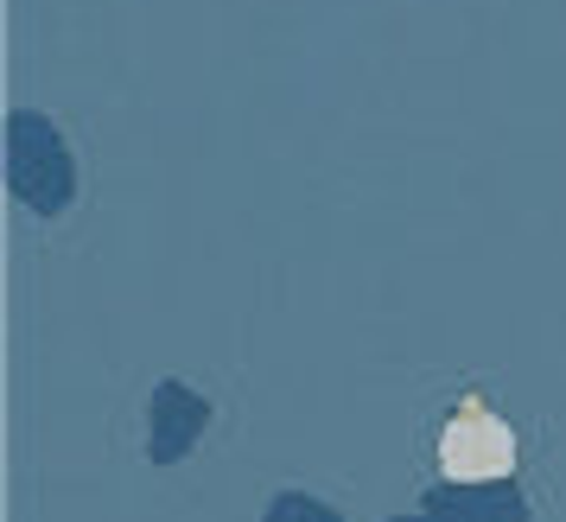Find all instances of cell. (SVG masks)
Segmentation results:
<instances>
[{
	"mask_svg": "<svg viewBox=\"0 0 566 522\" xmlns=\"http://www.w3.org/2000/svg\"><path fill=\"white\" fill-rule=\"evenodd\" d=\"M7 185L39 217H57V210L71 205V191H77V166H71L64 134L45 115H32V108L7 115Z\"/></svg>",
	"mask_w": 566,
	"mask_h": 522,
	"instance_id": "1",
	"label": "cell"
},
{
	"mask_svg": "<svg viewBox=\"0 0 566 522\" xmlns=\"http://www.w3.org/2000/svg\"><path fill=\"white\" fill-rule=\"evenodd\" d=\"M439 466H446V478H510L515 434L484 401H464L459 415L439 427Z\"/></svg>",
	"mask_w": 566,
	"mask_h": 522,
	"instance_id": "2",
	"label": "cell"
},
{
	"mask_svg": "<svg viewBox=\"0 0 566 522\" xmlns=\"http://www.w3.org/2000/svg\"><path fill=\"white\" fill-rule=\"evenodd\" d=\"M205 420H210V401L198 389L159 383L154 408H147V459H154V466H179L185 452L205 440Z\"/></svg>",
	"mask_w": 566,
	"mask_h": 522,
	"instance_id": "3",
	"label": "cell"
},
{
	"mask_svg": "<svg viewBox=\"0 0 566 522\" xmlns=\"http://www.w3.org/2000/svg\"><path fill=\"white\" fill-rule=\"evenodd\" d=\"M427 510L452 522H528V497L503 478H446L439 491H427Z\"/></svg>",
	"mask_w": 566,
	"mask_h": 522,
	"instance_id": "4",
	"label": "cell"
},
{
	"mask_svg": "<svg viewBox=\"0 0 566 522\" xmlns=\"http://www.w3.org/2000/svg\"><path fill=\"white\" fill-rule=\"evenodd\" d=\"M261 522H344L332 510V503H318V497H306V491H281L274 503H268V516Z\"/></svg>",
	"mask_w": 566,
	"mask_h": 522,
	"instance_id": "5",
	"label": "cell"
},
{
	"mask_svg": "<svg viewBox=\"0 0 566 522\" xmlns=\"http://www.w3.org/2000/svg\"><path fill=\"white\" fill-rule=\"evenodd\" d=\"M395 522H452V516H439V510H427V516H395Z\"/></svg>",
	"mask_w": 566,
	"mask_h": 522,
	"instance_id": "6",
	"label": "cell"
}]
</instances>
